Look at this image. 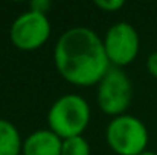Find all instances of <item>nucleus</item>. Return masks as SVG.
<instances>
[{
    "label": "nucleus",
    "instance_id": "f257e3e1",
    "mask_svg": "<svg viewBox=\"0 0 157 155\" xmlns=\"http://www.w3.org/2000/svg\"><path fill=\"white\" fill-rule=\"evenodd\" d=\"M53 61L58 73L67 82L79 87L99 84L111 67L104 40L84 26L72 28L58 38Z\"/></svg>",
    "mask_w": 157,
    "mask_h": 155
},
{
    "label": "nucleus",
    "instance_id": "f03ea898",
    "mask_svg": "<svg viewBox=\"0 0 157 155\" xmlns=\"http://www.w3.org/2000/svg\"><path fill=\"white\" fill-rule=\"evenodd\" d=\"M90 122V106L78 94H64L52 103L48 113L49 129L58 137L70 138L81 135Z\"/></svg>",
    "mask_w": 157,
    "mask_h": 155
},
{
    "label": "nucleus",
    "instance_id": "7ed1b4c3",
    "mask_svg": "<svg viewBox=\"0 0 157 155\" xmlns=\"http://www.w3.org/2000/svg\"><path fill=\"white\" fill-rule=\"evenodd\" d=\"M105 138L117 155H140L148 145V131L137 117L122 114L108 123Z\"/></svg>",
    "mask_w": 157,
    "mask_h": 155
},
{
    "label": "nucleus",
    "instance_id": "20e7f679",
    "mask_svg": "<svg viewBox=\"0 0 157 155\" xmlns=\"http://www.w3.org/2000/svg\"><path fill=\"white\" fill-rule=\"evenodd\" d=\"M133 87L122 68L111 65L98 84V105L108 116H122L130 106Z\"/></svg>",
    "mask_w": 157,
    "mask_h": 155
},
{
    "label": "nucleus",
    "instance_id": "39448f33",
    "mask_svg": "<svg viewBox=\"0 0 157 155\" xmlns=\"http://www.w3.org/2000/svg\"><path fill=\"white\" fill-rule=\"evenodd\" d=\"M51 29V21L46 14L29 9L12 21L9 38L20 50H35L49 40Z\"/></svg>",
    "mask_w": 157,
    "mask_h": 155
},
{
    "label": "nucleus",
    "instance_id": "423d86ee",
    "mask_svg": "<svg viewBox=\"0 0 157 155\" xmlns=\"http://www.w3.org/2000/svg\"><path fill=\"white\" fill-rule=\"evenodd\" d=\"M105 53L114 67H125L131 64L139 53V34L125 21L113 24L104 37Z\"/></svg>",
    "mask_w": 157,
    "mask_h": 155
},
{
    "label": "nucleus",
    "instance_id": "0eeeda50",
    "mask_svg": "<svg viewBox=\"0 0 157 155\" xmlns=\"http://www.w3.org/2000/svg\"><path fill=\"white\" fill-rule=\"evenodd\" d=\"M63 138L51 129H38L23 142V155H61Z\"/></svg>",
    "mask_w": 157,
    "mask_h": 155
},
{
    "label": "nucleus",
    "instance_id": "6e6552de",
    "mask_svg": "<svg viewBox=\"0 0 157 155\" xmlns=\"http://www.w3.org/2000/svg\"><path fill=\"white\" fill-rule=\"evenodd\" d=\"M23 148L18 129L5 119H0V155H20Z\"/></svg>",
    "mask_w": 157,
    "mask_h": 155
},
{
    "label": "nucleus",
    "instance_id": "1a4fd4ad",
    "mask_svg": "<svg viewBox=\"0 0 157 155\" xmlns=\"http://www.w3.org/2000/svg\"><path fill=\"white\" fill-rule=\"evenodd\" d=\"M61 155H90V146L89 142L82 137H70L63 140Z\"/></svg>",
    "mask_w": 157,
    "mask_h": 155
},
{
    "label": "nucleus",
    "instance_id": "9d476101",
    "mask_svg": "<svg viewBox=\"0 0 157 155\" xmlns=\"http://www.w3.org/2000/svg\"><path fill=\"white\" fill-rule=\"evenodd\" d=\"M95 5L102 9V11H107V12H114L117 9H121L124 6V2L122 0H96Z\"/></svg>",
    "mask_w": 157,
    "mask_h": 155
},
{
    "label": "nucleus",
    "instance_id": "9b49d317",
    "mask_svg": "<svg viewBox=\"0 0 157 155\" xmlns=\"http://www.w3.org/2000/svg\"><path fill=\"white\" fill-rule=\"evenodd\" d=\"M51 6H52V3L49 0H34L29 5L31 11H35V12H40V14H46L51 9Z\"/></svg>",
    "mask_w": 157,
    "mask_h": 155
},
{
    "label": "nucleus",
    "instance_id": "f8f14e48",
    "mask_svg": "<svg viewBox=\"0 0 157 155\" xmlns=\"http://www.w3.org/2000/svg\"><path fill=\"white\" fill-rule=\"evenodd\" d=\"M147 68H148V72L154 78H157V52L151 53L148 56V59H147Z\"/></svg>",
    "mask_w": 157,
    "mask_h": 155
},
{
    "label": "nucleus",
    "instance_id": "ddd939ff",
    "mask_svg": "<svg viewBox=\"0 0 157 155\" xmlns=\"http://www.w3.org/2000/svg\"><path fill=\"white\" fill-rule=\"evenodd\" d=\"M140 155H157L156 152H151V151H145V152H142Z\"/></svg>",
    "mask_w": 157,
    "mask_h": 155
}]
</instances>
